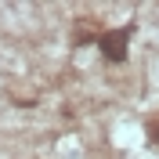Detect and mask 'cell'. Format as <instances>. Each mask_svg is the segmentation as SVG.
Listing matches in <instances>:
<instances>
[{
    "label": "cell",
    "mask_w": 159,
    "mask_h": 159,
    "mask_svg": "<svg viewBox=\"0 0 159 159\" xmlns=\"http://www.w3.org/2000/svg\"><path fill=\"white\" fill-rule=\"evenodd\" d=\"M145 138H148L152 145L159 148V112H152V116L145 119Z\"/></svg>",
    "instance_id": "obj_2"
},
{
    "label": "cell",
    "mask_w": 159,
    "mask_h": 159,
    "mask_svg": "<svg viewBox=\"0 0 159 159\" xmlns=\"http://www.w3.org/2000/svg\"><path fill=\"white\" fill-rule=\"evenodd\" d=\"M130 33H134V25H119V29H105L98 36V47H101V54H105V61H123L127 58Z\"/></svg>",
    "instance_id": "obj_1"
}]
</instances>
